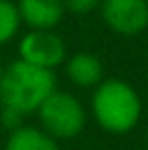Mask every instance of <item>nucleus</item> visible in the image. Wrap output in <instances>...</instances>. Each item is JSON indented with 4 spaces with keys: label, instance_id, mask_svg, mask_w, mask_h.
<instances>
[{
    "label": "nucleus",
    "instance_id": "1",
    "mask_svg": "<svg viewBox=\"0 0 148 150\" xmlns=\"http://www.w3.org/2000/svg\"><path fill=\"white\" fill-rule=\"evenodd\" d=\"M55 89V71H47L16 59L4 67L0 77V110H10L23 118L37 114L43 101Z\"/></svg>",
    "mask_w": 148,
    "mask_h": 150
},
{
    "label": "nucleus",
    "instance_id": "2",
    "mask_svg": "<svg viewBox=\"0 0 148 150\" xmlns=\"http://www.w3.org/2000/svg\"><path fill=\"white\" fill-rule=\"evenodd\" d=\"M91 116L108 134H128L142 116L138 91L124 79H103L91 96Z\"/></svg>",
    "mask_w": 148,
    "mask_h": 150
},
{
    "label": "nucleus",
    "instance_id": "3",
    "mask_svg": "<svg viewBox=\"0 0 148 150\" xmlns=\"http://www.w3.org/2000/svg\"><path fill=\"white\" fill-rule=\"evenodd\" d=\"M39 128L45 130L51 138L59 140H71L77 138L87 124V112L83 103L69 91L55 89L43 105L37 112Z\"/></svg>",
    "mask_w": 148,
    "mask_h": 150
},
{
    "label": "nucleus",
    "instance_id": "4",
    "mask_svg": "<svg viewBox=\"0 0 148 150\" xmlns=\"http://www.w3.org/2000/svg\"><path fill=\"white\" fill-rule=\"evenodd\" d=\"M18 59L28 65L55 71L67 59V45L55 30H28L18 41Z\"/></svg>",
    "mask_w": 148,
    "mask_h": 150
},
{
    "label": "nucleus",
    "instance_id": "5",
    "mask_svg": "<svg viewBox=\"0 0 148 150\" xmlns=\"http://www.w3.org/2000/svg\"><path fill=\"white\" fill-rule=\"evenodd\" d=\"M99 10L116 35L136 37L148 28V0H101Z\"/></svg>",
    "mask_w": 148,
    "mask_h": 150
},
{
    "label": "nucleus",
    "instance_id": "6",
    "mask_svg": "<svg viewBox=\"0 0 148 150\" xmlns=\"http://www.w3.org/2000/svg\"><path fill=\"white\" fill-rule=\"evenodd\" d=\"M16 8L28 30H55L65 16L63 0H18Z\"/></svg>",
    "mask_w": 148,
    "mask_h": 150
},
{
    "label": "nucleus",
    "instance_id": "7",
    "mask_svg": "<svg viewBox=\"0 0 148 150\" xmlns=\"http://www.w3.org/2000/svg\"><path fill=\"white\" fill-rule=\"evenodd\" d=\"M65 73L67 79L73 83L75 87H98L99 83L106 79L103 77V63L99 61V57H96L93 53L87 51H79L73 53L71 57L65 59Z\"/></svg>",
    "mask_w": 148,
    "mask_h": 150
},
{
    "label": "nucleus",
    "instance_id": "8",
    "mask_svg": "<svg viewBox=\"0 0 148 150\" xmlns=\"http://www.w3.org/2000/svg\"><path fill=\"white\" fill-rule=\"evenodd\" d=\"M4 150H61L59 142L51 138L45 130L39 126H26L23 124L21 128L8 132Z\"/></svg>",
    "mask_w": 148,
    "mask_h": 150
},
{
    "label": "nucleus",
    "instance_id": "9",
    "mask_svg": "<svg viewBox=\"0 0 148 150\" xmlns=\"http://www.w3.org/2000/svg\"><path fill=\"white\" fill-rule=\"evenodd\" d=\"M21 14L16 8V2L12 0H0V47L10 43L21 28Z\"/></svg>",
    "mask_w": 148,
    "mask_h": 150
},
{
    "label": "nucleus",
    "instance_id": "10",
    "mask_svg": "<svg viewBox=\"0 0 148 150\" xmlns=\"http://www.w3.org/2000/svg\"><path fill=\"white\" fill-rule=\"evenodd\" d=\"M65 4V12H73V14H89L96 8L101 6V0H63Z\"/></svg>",
    "mask_w": 148,
    "mask_h": 150
},
{
    "label": "nucleus",
    "instance_id": "11",
    "mask_svg": "<svg viewBox=\"0 0 148 150\" xmlns=\"http://www.w3.org/2000/svg\"><path fill=\"white\" fill-rule=\"evenodd\" d=\"M2 71H4V65H2V59H0V77H2Z\"/></svg>",
    "mask_w": 148,
    "mask_h": 150
}]
</instances>
